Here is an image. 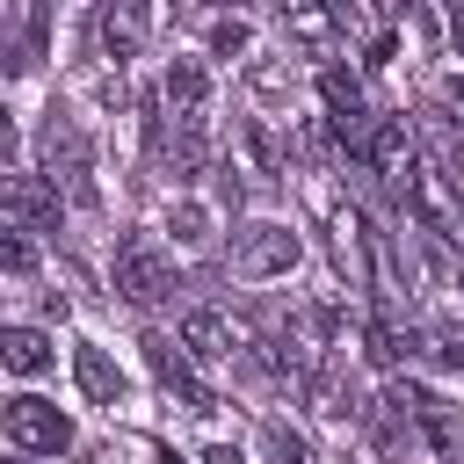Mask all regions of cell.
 I'll return each mask as SVG.
<instances>
[{
	"label": "cell",
	"mask_w": 464,
	"mask_h": 464,
	"mask_svg": "<svg viewBox=\"0 0 464 464\" xmlns=\"http://www.w3.org/2000/svg\"><path fill=\"white\" fill-rule=\"evenodd\" d=\"M225 261H232L239 283H276V276L297 268V232L290 225H239L232 246H225Z\"/></svg>",
	"instance_id": "6da1fadb"
},
{
	"label": "cell",
	"mask_w": 464,
	"mask_h": 464,
	"mask_svg": "<svg viewBox=\"0 0 464 464\" xmlns=\"http://www.w3.org/2000/svg\"><path fill=\"white\" fill-rule=\"evenodd\" d=\"M36 160H44V181H51V188L65 181L80 203H94V181H87V138H80L72 116H58V109L44 116V130H36Z\"/></svg>",
	"instance_id": "7a4b0ae2"
},
{
	"label": "cell",
	"mask_w": 464,
	"mask_h": 464,
	"mask_svg": "<svg viewBox=\"0 0 464 464\" xmlns=\"http://www.w3.org/2000/svg\"><path fill=\"white\" fill-rule=\"evenodd\" d=\"M0 420H7V442H14V457H58V450L72 442V420H65L51 399H36V392H14Z\"/></svg>",
	"instance_id": "3957f363"
},
{
	"label": "cell",
	"mask_w": 464,
	"mask_h": 464,
	"mask_svg": "<svg viewBox=\"0 0 464 464\" xmlns=\"http://www.w3.org/2000/svg\"><path fill=\"white\" fill-rule=\"evenodd\" d=\"M406 203H413V218H420L442 246H457V254H464V196H457V181H450V174H435V167L420 160V167L406 174Z\"/></svg>",
	"instance_id": "277c9868"
},
{
	"label": "cell",
	"mask_w": 464,
	"mask_h": 464,
	"mask_svg": "<svg viewBox=\"0 0 464 464\" xmlns=\"http://www.w3.org/2000/svg\"><path fill=\"white\" fill-rule=\"evenodd\" d=\"M116 290H123L130 304H167V297L181 290V276H174V261H167L152 239H130V246L116 254Z\"/></svg>",
	"instance_id": "5b68a950"
},
{
	"label": "cell",
	"mask_w": 464,
	"mask_h": 464,
	"mask_svg": "<svg viewBox=\"0 0 464 464\" xmlns=\"http://www.w3.org/2000/svg\"><path fill=\"white\" fill-rule=\"evenodd\" d=\"M0 210H7V232H58V188L44 174H7Z\"/></svg>",
	"instance_id": "8992f818"
},
{
	"label": "cell",
	"mask_w": 464,
	"mask_h": 464,
	"mask_svg": "<svg viewBox=\"0 0 464 464\" xmlns=\"http://www.w3.org/2000/svg\"><path fill=\"white\" fill-rule=\"evenodd\" d=\"M319 102H326V123L348 138V152H362L377 123H370V109H362V87H355V72L326 65V72H319Z\"/></svg>",
	"instance_id": "52a82bcc"
},
{
	"label": "cell",
	"mask_w": 464,
	"mask_h": 464,
	"mask_svg": "<svg viewBox=\"0 0 464 464\" xmlns=\"http://www.w3.org/2000/svg\"><path fill=\"white\" fill-rule=\"evenodd\" d=\"M413 413H420V435L442 450V464H464V406H450L435 392H413Z\"/></svg>",
	"instance_id": "ba28073f"
},
{
	"label": "cell",
	"mask_w": 464,
	"mask_h": 464,
	"mask_svg": "<svg viewBox=\"0 0 464 464\" xmlns=\"http://www.w3.org/2000/svg\"><path fill=\"white\" fill-rule=\"evenodd\" d=\"M72 370H80V392H87L94 406H116V399H123V370L109 362V348L80 341V348H72Z\"/></svg>",
	"instance_id": "9c48e42d"
},
{
	"label": "cell",
	"mask_w": 464,
	"mask_h": 464,
	"mask_svg": "<svg viewBox=\"0 0 464 464\" xmlns=\"http://www.w3.org/2000/svg\"><path fill=\"white\" fill-rule=\"evenodd\" d=\"M145 355H152V370H160V384H174V392L188 399V413H210V406H218V399H210V392H203V384L188 377V362L174 355V341H160V334H152V341H145Z\"/></svg>",
	"instance_id": "30bf717a"
},
{
	"label": "cell",
	"mask_w": 464,
	"mask_h": 464,
	"mask_svg": "<svg viewBox=\"0 0 464 464\" xmlns=\"http://www.w3.org/2000/svg\"><path fill=\"white\" fill-rule=\"evenodd\" d=\"M304 399H312L319 420H355V413H362V406H355V384H348L341 370H312V377H304Z\"/></svg>",
	"instance_id": "8fae6325"
},
{
	"label": "cell",
	"mask_w": 464,
	"mask_h": 464,
	"mask_svg": "<svg viewBox=\"0 0 464 464\" xmlns=\"http://www.w3.org/2000/svg\"><path fill=\"white\" fill-rule=\"evenodd\" d=\"M94 36H102V58H130L138 51V36H145V7H109L102 22H94Z\"/></svg>",
	"instance_id": "7c38bea8"
},
{
	"label": "cell",
	"mask_w": 464,
	"mask_h": 464,
	"mask_svg": "<svg viewBox=\"0 0 464 464\" xmlns=\"http://www.w3.org/2000/svg\"><path fill=\"white\" fill-rule=\"evenodd\" d=\"M160 102H167V109H174V116L188 123V116L203 109V65H188V58H174V65L160 72Z\"/></svg>",
	"instance_id": "4fadbf2b"
},
{
	"label": "cell",
	"mask_w": 464,
	"mask_h": 464,
	"mask_svg": "<svg viewBox=\"0 0 464 464\" xmlns=\"http://www.w3.org/2000/svg\"><path fill=\"white\" fill-rule=\"evenodd\" d=\"M334 254H341V268L355 283H370V225L355 210H334Z\"/></svg>",
	"instance_id": "5bb4252c"
},
{
	"label": "cell",
	"mask_w": 464,
	"mask_h": 464,
	"mask_svg": "<svg viewBox=\"0 0 464 464\" xmlns=\"http://www.w3.org/2000/svg\"><path fill=\"white\" fill-rule=\"evenodd\" d=\"M181 341H188V355H203V362H232V326H225L218 312H188V319H181Z\"/></svg>",
	"instance_id": "9a60e30c"
},
{
	"label": "cell",
	"mask_w": 464,
	"mask_h": 464,
	"mask_svg": "<svg viewBox=\"0 0 464 464\" xmlns=\"http://www.w3.org/2000/svg\"><path fill=\"white\" fill-rule=\"evenodd\" d=\"M0 362H7L14 377H36V370H51V341H44L36 326H7V334H0Z\"/></svg>",
	"instance_id": "2e32d148"
},
{
	"label": "cell",
	"mask_w": 464,
	"mask_h": 464,
	"mask_svg": "<svg viewBox=\"0 0 464 464\" xmlns=\"http://www.w3.org/2000/svg\"><path fill=\"white\" fill-rule=\"evenodd\" d=\"M420 130H428V152H435V174H464V138H457V123L442 116V109H420Z\"/></svg>",
	"instance_id": "e0dca14e"
},
{
	"label": "cell",
	"mask_w": 464,
	"mask_h": 464,
	"mask_svg": "<svg viewBox=\"0 0 464 464\" xmlns=\"http://www.w3.org/2000/svg\"><path fill=\"white\" fill-rule=\"evenodd\" d=\"M283 29H290L297 44H312V51H334L341 14H326V7H290V14H283Z\"/></svg>",
	"instance_id": "ac0fdd59"
},
{
	"label": "cell",
	"mask_w": 464,
	"mask_h": 464,
	"mask_svg": "<svg viewBox=\"0 0 464 464\" xmlns=\"http://www.w3.org/2000/svg\"><path fill=\"white\" fill-rule=\"evenodd\" d=\"M196 167H203V123L188 116V123H181V138L167 145V174H174V181H196Z\"/></svg>",
	"instance_id": "d6986e66"
},
{
	"label": "cell",
	"mask_w": 464,
	"mask_h": 464,
	"mask_svg": "<svg viewBox=\"0 0 464 464\" xmlns=\"http://www.w3.org/2000/svg\"><path fill=\"white\" fill-rule=\"evenodd\" d=\"M413 348H420V341H413V334H399L392 319H377V326H370V362H377V370H399Z\"/></svg>",
	"instance_id": "ffe728a7"
},
{
	"label": "cell",
	"mask_w": 464,
	"mask_h": 464,
	"mask_svg": "<svg viewBox=\"0 0 464 464\" xmlns=\"http://www.w3.org/2000/svg\"><path fill=\"white\" fill-rule=\"evenodd\" d=\"M428 355H435L442 370H464V326H435V334H428Z\"/></svg>",
	"instance_id": "44dd1931"
},
{
	"label": "cell",
	"mask_w": 464,
	"mask_h": 464,
	"mask_svg": "<svg viewBox=\"0 0 464 464\" xmlns=\"http://www.w3.org/2000/svg\"><path fill=\"white\" fill-rule=\"evenodd\" d=\"M261 442H268V457H276V464H312V457H304V442H297L283 420H268V428H261Z\"/></svg>",
	"instance_id": "7402d4cb"
},
{
	"label": "cell",
	"mask_w": 464,
	"mask_h": 464,
	"mask_svg": "<svg viewBox=\"0 0 464 464\" xmlns=\"http://www.w3.org/2000/svg\"><path fill=\"white\" fill-rule=\"evenodd\" d=\"M210 51H218V58L246 51V22H239V14H232V22H210Z\"/></svg>",
	"instance_id": "603a6c76"
},
{
	"label": "cell",
	"mask_w": 464,
	"mask_h": 464,
	"mask_svg": "<svg viewBox=\"0 0 464 464\" xmlns=\"http://www.w3.org/2000/svg\"><path fill=\"white\" fill-rule=\"evenodd\" d=\"M174 239H181V246H196V239H210V218H203L196 203H181V210H174Z\"/></svg>",
	"instance_id": "cb8c5ba5"
},
{
	"label": "cell",
	"mask_w": 464,
	"mask_h": 464,
	"mask_svg": "<svg viewBox=\"0 0 464 464\" xmlns=\"http://www.w3.org/2000/svg\"><path fill=\"white\" fill-rule=\"evenodd\" d=\"M0 254H7V268H14V276H29V268H36V246H29V232H7V246H0Z\"/></svg>",
	"instance_id": "d4e9b609"
},
{
	"label": "cell",
	"mask_w": 464,
	"mask_h": 464,
	"mask_svg": "<svg viewBox=\"0 0 464 464\" xmlns=\"http://www.w3.org/2000/svg\"><path fill=\"white\" fill-rule=\"evenodd\" d=\"M203 464H239V450H232V442H210V450H203Z\"/></svg>",
	"instance_id": "484cf974"
},
{
	"label": "cell",
	"mask_w": 464,
	"mask_h": 464,
	"mask_svg": "<svg viewBox=\"0 0 464 464\" xmlns=\"http://www.w3.org/2000/svg\"><path fill=\"white\" fill-rule=\"evenodd\" d=\"M450 29H457V44H464V7H457V14H450Z\"/></svg>",
	"instance_id": "4316f807"
},
{
	"label": "cell",
	"mask_w": 464,
	"mask_h": 464,
	"mask_svg": "<svg viewBox=\"0 0 464 464\" xmlns=\"http://www.w3.org/2000/svg\"><path fill=\"white\" fill-rule=\"evenodd\" d=\"M14 464H29V457H14Z\"/></svg>",
	"instance_id": "83f0119b"
}]
</instances>
